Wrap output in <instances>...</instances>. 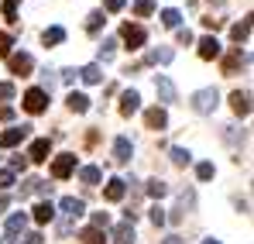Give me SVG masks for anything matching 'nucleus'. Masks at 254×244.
Masks as SVG:
<instances>
[{
    "instance_id": "obj_32",
    "label": "nucleus",
    "mask_w": 254,
    "mask_h": 244,
    "mask_svg": "<svg viewBox=\"0 0 254 244\" xmlns=\"http://www.w3.org/2000/svg\"><path fill=\"white\" fill-rule=\"evenodd\" d=\"M17 7H21V0H3V17L14 21L17 17Z\"/></svg>"
},
{
    "instance_id": "obj_4",
    "label": "nucleus",
    "mask_w": 254,
    "mask_h": 244,
    "mask_svg": "<svg viewBox=\"0 0 254 244\" xmlns=\"http://www.w3.org/2000/svg\"><path fill=\"white\" fill-rule=\"evenodd\" d=\"M72 172H76V155H69V152L52 162V175H55V179H69Z\"/></svg>"
},
{
    "instance_id": "obj_30",
    "label": "nucleus",
    "mask_w": 254,
    "mask_h": 244,
    "mask_svg": "<svg viewBox=\"0 0 254 244\" xmlns=\"http://www.w3.org/2000/svg\"><path fill=\"white\" fill-rule=\"evenodd\" d=\"M148 220H151L155 227H162V224H165L169 217H165V210H162V206H151V210H148Z\"/></svg>"
},
{
    "instance_id": "obj_17",
    "label": "nucleus",
    "mask_w": 254,
    "mask_h": 244,
    "mask_svg": "<svg viewBox=\"0 0 254 244\" xmlns=\"http://www.w3.org/2000/svg\"><path fill=\"white\" fill-rule=\"evenodd\" d=\"M124 179H110V182H107V189H103V196H107V200H110V203H117V200H124Z\"/></svg>"
},
{
    "instance_id": "obj_29",
    "label": "nucleus",
    "mask_w": 254,
    "mask_h": 244,
    "mask_svg": "<svg viewBox=\"0 0 254 244\" xmlns=\"http://www.w3.org/2000/svg\"><path fill=\"white\" fill-rule=\"evenodd\" d=\"M151 10H155V0H134V14L137 17H148Z\"/></svg>"
},
{
    "instance_id": "obj_27",
    "label": "nucleus",
    "mask_w": 254,
    "mask_h": 244,
    "mask_svg": "<svg viewBox=\"0 0 254 244\" xmlns=\"http://www.w3.org/2000/svg\"><path fill=\"white\" fill-rule=\"evenodd\" d=\"M162 24H165V28H179V24H182V14H179L175 7L162 10Z\"/></svg>"
},
{
    "instance_id": "obj_12",
    "label": "nucleus",
    "mask_w": 254,
    "mask_h": 244,
    "mask_svg": "<svg viewBox=\"0 0 254 244\" xmlns=\"http://www.w3.org/2000/svg\"><path fill=\"white\" fill-rule=\"evenodd\" d=\"M59 206H62V213H65V217H72V220L86 213V203H83V200H76V196H65Z\"/></svg>"
},
{
    "instance_id": "obj_2",
    "label": "nucleus",
    "mask_w": 254,
    "mask_h": 244,
    "mask_svg": "<svg viewBox=\"0 0 254 244\" xmlns=\"http://www.w3.org/2000/svg\"><path fill=\"white\" fill-rule=\"evenodd\" d=\"M121 38H124L127 48H141V45L148 41V31H144L141 24H124V28H121Z\"/></svg>"
},
{
    "instance_id": "obj_26",
    "label": "nucleus",
    "mask_w": 254,
    "mask_h": 244,
    "mask_svg": "<svg viewBox=\"0 0 254 244\" xmlns=\"http://www.w3.org/2000/svg\"><path fill=\"white\" fill-rule=\"evenodd\" d=\"M100 175H103V172H100L96 165H86V168H79V179H83L86 186H96V182H100Z\"/></svg>"
},
{
    "instance_id": "obj_14",
    "label": "nucleus",
    "mask_w": 254,
    "mask_h": 244,
    "mask_svg": "<svg viewBox=\"0 0 254 244\" xmlns=\"http://www.w3.org/2000/svg\"><path fill=\"white\" fill-rule=\"evenodd\" d=\"M48 148H52V141H48V138H38V141L31 145V152H28V162H48V159H45Z\"/></svg>"
},
{
    "instance_id": "obj_28",
    "label": "nucleus",
    "mask_w": 254,
    "mask_h": 244,
    "mask_svg": "<svg viewBox=\"0 0 254 244\" xmlns=\"http://www.w3.org/2000/svg\"><path fill=\"white\" fill-rule=\"evenodd\" d=\"M165 193H169V186H165L162 179H151V182H148V196H151V200H162Z\"/></svg>"
},
{
    "instance_id": "obj_11",
    "label": "nucleus",
    "mask_w": 254,
    "mask_h": 244,
    "mask_svg": "<svg viewBox=\"0 0 254 244\" xmlns=\"http://www.w3.org/2000/svg\"><path fill=\"white\" fill-rule=\"evenodd\" d=\"M130 155H134V145H130L127 138H117V141H114V159H117L121 165H127Z\"/></svg>"
},
{
    "instance_id": "obj_33",
    "label": "nucleus",
    "mask_w": 254,
    "mask_h": 244,
    "mask_svg": "<svg viewBox=\"0 0 254 244\" xmlns=\"http://www.w3.org/2000/svg\"><path fill=\"white\" fill-rule=\"evenodd\" d=\"M83 244H103V234L96 227H89V231H83Z\"/></svg>"
},
{
    "instance_id": "obj_35",
    "label": "nucleus",
    "mask_w": 254,
    "mask_h": 244,
    "mask_svg": "<svg viewBox=\"0 0 254 244\" xmlns=\"http://www.w3.org/2000/svg\"><path fill=\"white\" fill-rule=\"evenodd\" d=\"M14 186V172L10 168H0V189H10Z\"/></svg>"
},
{
    "instance_id": "obj_25",
    "label": "nucleus",
    "mask_w": 254,
    "mask_h": 244,
    "mask_svg": "<svg viewBox=\"0 0 254 244\" xmlns=\"http://www.w3.org/2000/svg\"><path fill=\"white\" fill-rule=\"evenodd\" d=\"M103 21H107V14H103V10H93V14L86 17V31H89V35H96V31L103 28Z\"/></svg>"
},
{
    "instance_id": "obj_23",
    "label": "nucleus",
    "mask_w": 254,
    "mask_h": 244,
    "mask_svg": "<svg viewBox=\"0 0 254 244\" xmlns=\"http://www.w3.org/2000/svg\"><path fill=\"white\" fill-rule=\"evenodd\" d=\"M172 59H175V52H172V48H155V52H148V55H144V62H151V66H155V62H162V66H165V62H172Z\"/></svg>"
},
{
    "instance_id": "obj_47",
    "label": "nucleus",
    "mask_w": 254,
    "mask_h": 244,
    "mask_svg": "<svg viewBox=\"0 0 254 244\" xmlns=\"http://www.w3.org/2000/svg\"><path fill=\"white\" fill-rule=\"evenodd\" d=\"M7 203H10V200H7V196H0V210H7Z\"/></svg>"
},
{
    "instance_id": "obj_48",
    "label": "nucleus",
    "mask_w": 254,
    "mask_h": 244,
    "mask_svg": "<svg viewBox=\"0 0 254 244\" xmlns=\"http://www.w3.org/2000/svg\"><path fill=\"white\" fill-rule=\"evenodd\" d=\"M206 244H220V241H213V238H210V241H206Z\"/></svg>"
},
{
    "instance_id": "obj_1",
    "label": "nucleus",
    "mask_w": 254,
    "mask_h": 244,
    "mask_svg": "<svg viewBox=\"0 0 254 244\" xmlns=\"http://www.w3.org/2000/svg\"><path fill=\"white\" fill-rule=\"evenodd\" d=\"M189 103H192V110H196V114H213V110H216V103H220V93H216V89H196V93H192V96H189Z\"/></svg>"
},
{
    "instance_id": "obj_5",
    "label": "nucleus",
    "mask_w": 254,
    "mask_h": 244,
    "mask_svg": "<svg viewBox=\"0 0 254 244\" xmlns=\"http://www.w3.org/2000/svg\"><path fill=\"white\" fill-rule=\"evenodd\" d=\"M31 69H35V59H31L28 52H14V55H10V73H14V76H28Z\"/></svg>"
},
{
    "instance_id": "obj_18",
    "label": "nucleus",
    "mask_w": 254,
    "mask_h": 244,
    "mask_svg": "<svg viewBox=\"0 0 254 244\" xmlns=\"http://www.w3.org/2000/svg\"><path fill=\"white\" fill-rule=\"evenodd\" d=\"M65 103H69L72 114H86V110H89V96H86V93H69Z\"/></svg>"
},
{
    "instance_id": "obj_22",
    "label": "nucleus",
    "mask_w": 254,
    "mask_h": 244,
    "mask_svg": "<svg viewBox=\"0 0 254 244\" xmlns=\"http://www.w3.org/2000/svg\"><path fill=\"white\" fill-rule=\"evenodd\" d=\"M199 55H203V59H220V41L216 38H203L199 41Z\"/></svg>"
},
{
    "instance_id": "obj_9",
    "label": "nucleus",
    "mask_w": 254,
    "mask_h": 244,
    "mask_svg": "<svg viewBox=\"0 0 254 244\" xmlns=\"http://www.w3.org/2000/svg\"><path fill=\"white\" fill-rule=\"evenodd\" d=\"M137 110H141V96H137L134 89H124V93H121V114L130 117V114H137Z\"/></svg>"
},
{
    "instance_id": "obj_39",
    "label": "nucleus",
    "mask_w": 254,
    "mask_h": 244,
    "mask_svg": "<svg viewBox=\"0 0 254 244\" xmlns=\"http://www.w3.org/2000/svg\"><path fill=\"white\" fill-rule=\"evenodd\" d=\"M14 96V82H0V100H10Z\"/></svg>"
},
{
    "instance_id": "obj_41",
    "label": "nucleus",
    "mask_w": 254,
    "mask_h": 244,
    "mask_svg": "<svg viewBox=\"0 0 254 244\" xmlns=\"http://www.w3.org/2000/svg\"><path fill=\"white\" fill-rule=\"evenodd\" d=\"M7 121H14V110L10 107H0V124H7Z\"/></svg>"
},
{
    "instance_id": "obj_46",
    "label": "nucleus",
    "mask_w": 254,
    "mask_h": 244,
    "mask_svg": "<svg viewBox=\"0 0 254 244\" xmlns=\"http://www.w3.org/2000/svg\"><path fill=\"white\" fill-rule=\"evenodd\" d=\"M165 244H186V241H182V238H175V234H172V238H165Z\"/></svg>"
},
{
    "instance_id": "obj_19",
    "label": "nucleus",
    "mask_w": 254,
    "mask_h": 244,
    "mask_svg": "<svg viewBox=\"0 0 254 244\" xmlns=\"http://www.w3.org/2000/svg\"><path fill=\"white\" fill-rule=\"evenodd\" d=\"M35 220H38V224H52V220H55V206L48 203V200H42V203L35 206Z\"/></svg>"
},
{
    "instance_id": "obj_15",
    "label": "nucleus",
    "mask_w": 254,
    "mask_h": 244,
    "mask_svg": "<svg viewBox=\"0 0 254 244\" xmlns=\"http://www.w3.org/2000/svg\"><path fill=\"white\" fill-rule=\"evenodd\" d=\"M79 80L89 82V86H96V82H103V69H100L96 62H89V66H83V69H79Z\"/></svg>"
},
{
    "instance_id": "obj_38",
    "label": "nucleus",
    "mask_w": 254,
    "mask_h": 244,
    "mask_svg": "<svg viewBox=\"0 0 254 244\" xmlns=\"http://www.w3.org/2000/svg\"><path fill=\"white\" fill-rule=\"evenodd\" d=\"M103 10L117 14V10H124V0H103Z\"/></svg>"
},
{
    "instance_id": "obj_20",
    "label": "nucleus",
    "mask_w": 254,
    "mask_h": 244,
    "mask_svg": "<svg viewBox=\"0 0 254 244\" xmlns=\"http://www.w3.org/2000/svg\"><path fill=\"white\" fill-rule=\"evenodd\" d=\"M230 38L237 41V45H241V41H248V38H251V17H244L241 24H234V28H230Z\"/></svg>"
},
{
    "instance_id": "obj_43",
    "label": "nucleus",
    "mask_w": 254,
    "mask_h": 244,
    "mask_svg": "<svg viewBox=\"0 0 254 244\" xmlns=\"http://www.w3.org/2000/svg\"><path fill=\"white\" fill-rule=\"evenodd\" d=\"M179 41H182V45H189V41H192V31H186V28H179Z\"/></svg>"
},
{
    "instance_id": "obj_40",
    "label": "nucleus",
    "mask_w": 254,
    "mask_h": 244,
    "mask_svg": "<svg viewBox=\"0 0 254 244\" xmlns=\"http://www.w3.org/2000/svg\"><path fill=\"white\" fill-rule=\"evenodd\" d=\"M24 165H28L24 155H14V159H10V172H17V168H24Z\"/></svg>"
},
{
    "instance_id": "obj_37",
    "label": "nucleus",
    "mask_w": 254,
    "mask_h": 244,
    "mask_svg": "<svg viewBox=\"0 0 254 244\" xmlns=\"http://www.w3.org/2000/svg\"><path fill=\"white\" fill-rule=\"evenodd\" d=\"M93 227H110V213H93Z\"/></svg>"
},
{
    "instance_id": "obj_10",
    "label": "nucleus",
    "mask_w": 254,
    "mask_h": 244,
    "mask_svg": "<svg viewBox=\"0 0 254 244\" xmlns=\"http://www.w3.org/2000/svg\"><path fill=\"white\" fill-rule=\"evenodd\" d=\"M110 241H114V244H130V241H134V224H130V220L117 224V227L110 231Z\"/></svg>"
},
{
    "instance_id": "obj_7",
    "label": "nucleus",
    "mask_w": 254,
    "mask_h": 244,
    "mask_svg": "<svg viewBox=\"0 0 254 244\" xmlns=\"http://www.w3.org/2000/svg\"><path fill=\"white\" fill-rule=\"evenodd\" d=\"M155 93H158V100L162 103H175V82L169 80V76H155Z\"/></svg>"
},
{
    "instance_id": "obj_45",
    "label": "nucleus",
    "mask_w": 254,
    "mask_h": 244,
    "mask_svg": "<svg viewBox=\"0 0 254 244\" xmlns=\"http://www.w3.org/2000/svg\"><path fill=\"white\" fill-rule=\"evenodd\" d=\"M24 244H42V234H28V238H24Z\"/></svg>"
},
{
    "instance_id": "obj_8",
    "label": "nucleus",
    "mask_w": 254,
    "mask_h": 244,
    "mask_svg": "<svg viewBox=\"0 0 254 244\" xmlns=\"http://www.w3.org/2000/svg\"><path fill=\"white\" fill-rule=\"evenodd\" d=\"M230 107H234V114H237V117H248V114H251V93L234 89V93H230Z\"/></svg>"
},
{
    "instance_id": "obj_13",
    "label": "nucleus",
    "mask_w": 254,
    "mask_h": 244,
    "mask_svg": "<svg viewBox=\"0 0 254 244\" xmlns=\"http://www.w3.org/2000/svg\"><path fill=\"white\" fill-rule=\"evenodd\" d=\"M144 124H148L151 131H162V127L169 124V117H165V110H162V107H151V110L144 114Z\"/></svg>"
},
{
    "instance_id": "obj_6",
    "label": "nucleus",
    "mask_w": 254,
    "mask_h": 244,
    "mask_svg": "<svg viewBox=\"0 0 254 244\" xmlns=\"http://www.w3.org/2000/svg\"><path fill=\"white\" fill-rule=\"evenodd\" d=\"M28 131H31V124H21V127H10V131H3L0 134V145L3 148H17L24 138H28Z\"/></svg>"
},
{
    "instance_id": "obj_24",
    "label": "nucleus",
    "mask_w": 254,
    "mask_h": 244,
    "mask_svg": "<svg viewBox=\"0 0 254 244\" xmlns=\"http://www.w3.org/2000/svg\"><path fill=\"white\" fill-rule=\"evenodd\" d=\"M241 62H244V59H241V48H237V52H230V55L223 59V76H234V73L241 69Z\"/></svg>"
},
{
    "instance_id": "obj_31",
    "label": "nucleus",
    "mask_w": 254,
    "mask_h": 244,
    "mask_svg": "<svg viewBox=\"0 0 254 244\" xmlns=\"http://www.w3.org/2000/svg\"><path fill=\"white\" fill-rule=\"evenodd\" d=\"M172 162H175V165H189V162H192V155H189L186 148H172Z\"/></svg>"
},
{
    "instance_id": "obj_3",
    "label": "nucleus",
    "mask_w": 254,
    "mask_h": 244,
    "mask_svg": "<svg viewBox=\"0 0 254 244\" xmlns=\"http://www.w3.org/2000/svg\"><path fill=\"white\" fill-rule=\"evenodd\" d=\"M45 107H48V93L45 89H28L24 93V110L28 114H42Z\"/></svg>"
},
{
    "instance_id": "obj_44",
    "label": "nucleus",
    "mask_w": 254,
    "mask_h": 244,
    "mask_svg": "<svg viewBox=\"0 0 254 244\" xmlns=\"http://www.w3.org/2000/svg\"><path fill=\"white\" fill-rule=\"evenodd\" d=\"M76 76H79L76 69H65V73H62V82H72V80H76Z\"/></svg>"
},
{
    "instance_id": "obj_42",
    "label": "nucleus",
    "mask_w": 254,
    "mask_h": 244,
    "mask_svg": "<svg viewBox=\"0 0 254 244\" xmlns=\"http://www.w3.org/2000/svg\"><path fill=\"white\" fill-rule=\"evenodd\" d=\"M10 45H14L10 35H0V52H10Z\"/></svg>"
},
{
    "instance_id": "obj_21",
    "label": "nucleus",
    "mask_w": 254,
    "mask_h": 244,
    "mask_svg": "<svg viewBox=\"0 0 254 244\" xmlns=\"http://www.w3.org/2000/svg\"><path fill=\"white\" fill-rule=\"evenodd\" d=\"M42 41L45 45H62V41H65V28H59V24H55V28H45Z\"/></svg>"
},
{
    "instance_id": "obj_34",
    "label": "nucleus",
    "mask_w": 254,
    "mask_h": 244,
    "mask_svg": "<svg viewBox=\"0 0 254 244\" xmlns=\"http://www.w3.org/2000/svg\"><path fill=\"white\" fill-rule=\"evenodd\" d=\"M114 48H117V41L103 38V45H100V59H114Z\"/></svg>"
},
{
    "instance_id": "obj_36",
    "label": "nucleus",
    "mask_w": 254,
    "mask_h": 244,
    "mask_svg": "<svg viewBox=\"0 0 254 244\" xmlns=\"http://www.w3.org/2000/svg\"><path fill=\"white\" fill-rule=\"evenodd\" d=\"M196 175H199V179H203V182H206V179H213V165H210V162L196 165Z\"/></svg>"
},
{
    "instance_id": "obj_16",
    "label": "nucleus",
    "mask_w": 254,
    "mask_h": 244,
    "mask_svg": "<svg viewBox=\"0 0 254 244\" xmlns=\"http://www.w3.org/2000/svg\"><path fill=\"white\" fill-rule=\"evenodd\" d=\"M24 227H28V213H14V217L7 220V238L14 241V238H17V234H21Z\"/></svg>"
}]
</instances>
